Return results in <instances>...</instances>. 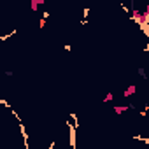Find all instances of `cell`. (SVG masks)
<instances>
[{
	"mask_svg": "<svg viewBox=\"0 0 149 149\" xmlns=\"http://www.w3.org/2000/svg\"><path fill=\"white\" fill-rule=\"evenodd\" d=\"M128 111H130V105H128V104H119V105H114V107H112V112L118 114V116H121V114H125V112H128Z\"/></svg>",
	"mask_w": 149,
	"mask_h": 149,
	"instance_id": "3957f363",
	"label": "cell"
},
{
	"mask_svg": "<svg viewBox=\"0 0 149 149\" xmlns=\"http://www.w3.org/2000/svg\"><path fill=\"white\" fill-rule=\"evenodd\" d=\"M70 149H76V146H72V147H70Z\"/></svg>",
	"mask_w": 149,
	"mask_h": 149,
	"instance_id": "8992f818",
	"label": "cell"
},
{
	"mask_svg": "<svg viewBox=\"0 0 149 149\" xmlns=\"http://www.w3.org/2000/svg\"><path fill=\"white\" fill-rule=\"evenodd\" d=\"M112 100H114V93L112 91H107L105 97H104V104H111Z\"/></svg>",
	"mask_w": 149,
	"mask_h": 149,
	"instance_id": "277c9868",
	"label": "cell"
},
{
	"mask_svg": "<svg viewBox=\"0 0 149 149\" xmlns=\"http://www.w3.org/2000/svg\"><path fill=\"white\" fill-rule=\"evenodd\" d=\"M142 149H149V142H146V144L142 146Z\"/></svg>",
	"mask_w": 149,
	"mask_h": 149,
	"instance_id": "5b68a950",
	"label": "cell"
},
{
	"mask_svg": "<svg viewBox=\"0 0 149 149\" xmlns=\"http://www.w3.org/2000/svg\"><path fill=\"white\" fill-rule=\"evenodd\" d=\"M137 91H139L137 84H128V86L123 90V97H125V98H132V97L137 95Z\"/></svg>",
	"mask_w": 149,
	"mask_h": 149,
	"instance_id": "6da1fadb",
	"label": "cell"
},
{
	"mask_svg": "<svg viewBox=\"0 0 149 149\" xmlns=\"http://www.w3.org/2000/svg\"><path fill=\"white\" fill-rule=\"evenodd\" d=\"M28 7L32 13H39L40 7H44V0H30L28 2Z\"/></svg>",
	"mask_w": 149,
	"mask_h": 149,
	"instance_id": "7a4b0ae2",
	"label": "cell"
}]
</instances>
